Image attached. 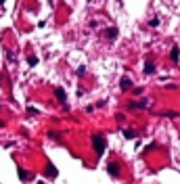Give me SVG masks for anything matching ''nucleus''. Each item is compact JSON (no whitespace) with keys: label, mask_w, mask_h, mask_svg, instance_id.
<instances>
[{"label":"nucleus","mask_w":180,"mask_h":184,"mask_svg":"<svg viewBox=\"0 0 180 184\" xmlns=\"http://www.w3.org/2000/svg\"><path fill=\"white\" fill-rule=\"evenodd\" d=\"M103 149H105V138L103 136H94V151L103 153Z\"/></svg>","instance_id":"nucleus-1"},{"label":"nucleus","mask_w":180,"mask_h":184,"mask_svg":"<svg viewBox=\"0 0 180 184\" xmlns=\"http://www.w3.org/2000/svg\"><path fill=\"white\" fill-rule=\"evenodd\" d=\"M46 176H48V178H55V176H57V170H55L53 165H48V167H46Z\"/></svg>","instance_id":"nucleus-2"},{"label":"nucleus","mask_w":180,"mask_h":184,"mask_svg":"<svg viewBox=\"0 0 180 184\" xmlns=\"http://www.w3.org/2000/svg\"><path fill=\"white\" fill-rule=\"evenodd\" d=\"M55 94H57V98H59L61 103H65V94H63V90H61V88H57V90H55Z\"/></svg>","instance_id":"nucleus-3"},{"label":"nucleus","mask_w":180,"mask_h":184,"mask_svg":"<svg viewBox=\"0 0 180 184\" xmlns=\"http://www.w3.org/2000/svg\"><path fill=\"white\" fill-rule=\"evenodd\" d=\"M109 172L113 174V176H117V172H120V165H115V163H111V165H109Z\"/></svg>","instance_id":"nucleus-4"},{"label":"nucleus","mask_w":180,"mask_h":184,"mask_svg":"<svg viewBox=\"0 0 180 184\" xmlns=\"http://www.w3.org/2000/svg\"><path fill=\"white\" fill-rule=\"evenodd\" d=\"M107 36H109V38H117V29L109 27V29H107Z\"/></svg>","instance_id":"nucleus-5"},{"label":"nucleus","mask_w":180,"mask_h":184,"mask_svg":"<svg viewBox=\"0 0 180 184\" xmlns=\"http://www.w3.org/2000/svg\"><path fill=\"white\" fill-rule=\"evenodd\" d=\"M19 178H21V180H30V174L23 172V170H19Z\"/></svg>","instance_id":"nucleus-6"},{"label":"nucleus","mask_w":180,"mask_h":184,"mask_svg":"<svg viewBox=\"0 0 180 184\" xmlns=\"http://www.w3.org/2000/svg\"><path fill=\"white\" fill-rule=\"evenodd\" d=\"M153 69H155L153 63H147V65H145V71H147V73H153Z\"/></svg>","instance_id":"nucleus-7"},{"label":"nucleus","mask_w":180,"mask_h":184,"mask_svg":"<svg viewBox=\"0 0 180 184\" xmlns=\"http://www.w3.org/2000/svg\"><path fill=\"white\" fill-rule=\"evenodd\" d=\"M128 86H132V82H130L128 78H124V80H122V88H128Z\"/></svg>","instance_id":"nucleus-8"},{"label":"nucleus","mask_w":180,"mask_h":184,"mask_svg":"<svg viewBox=\"0 0 180 184\" xmlns=\"http://www.w3.org/2000/svg\"><path fill=\"white\" fill-rule=\"evenodd\" d=\"M172 59H174V61H178V48H174V50H172Z\"/></svg>","instance_id":"nucleus-9"},{"label":"nucleus","mask_w":180,"mask_h":184,"mask_svg":"<svg viewBox=\"0 0 180 184\" xmlns=\"http://www.w3.org/2000/svg\"><path fill=\"white\" fill-rule=\"evenodd\" d=\"M27 63H30V65H36V63H38V59H36V57H30V59H27Z\"/></svg>","instance_id":"nucleus-10"}]
</instances>
